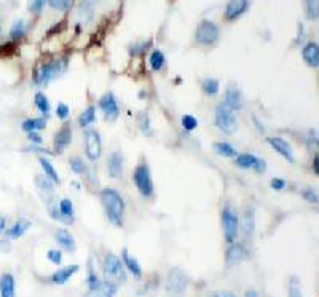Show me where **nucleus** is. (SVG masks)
I'll return each mask as SVG.
<instances>
[{
  "instance_id": "19",
  "label": "nucleus",
  "mask_w": 319,
  "mask_h": 297,
  "mask_svg": "<svg viewBox=\"0 0 319 297\" xmlns=\"http://www.w3.org/2000/svg\"><path fill=\"white\" fill-rule=\"evenodd\" d=\"M80 270V267L77 265V264H72V265H65V267H62V268H59V270H56L53 275H51V281L54 283V284H65L67 283L70 278L77 273Z\"/></svg>"
},
{
  "instance_id": "8",
  "label": "nucleus",
  "mask_w": 319,
  "mask_h": 297,
  "mask_svg": "<svg viewBox=\"0 0 319 297\" xmlns=\"http://www.w3.org/2000/svg\"><path fill=\"white\" fill-rule=\"evenodd\" d=\"M195 39L200 45H204V46L214 45L215 42L219 40V27H217V24L209 21V20H203L198 24V27H196Z\"/></svg>"
},
{
  "instance_id": "41",
  "label": "nucleus",
  "mask_w": 319,
  "mask_h": 297,
  "mask_svg": "<svg viewBox=\"0 0 319 297\" xmlns=\"http://www.w3.org/2000/svg\"><path fill=\"white\" fill-rule=\"evenodd\" d=\"M69 115H70V109H69V106L65 104V103H59L58 104V107H56V117H58L59 120H67L69 118Z\"/></svg>"
},
{
  "instance_id": "21",
  "label": "nucleus",
  "mask_w": 319,
  "mask_h": 297,
  "mask_svg": "<svg viewBox=\"0 0 319 297\" xmlns=\"http://www.w3.org/2000/svg\"><path fill=\"white\" fill-rule=\"evenodd\" d=\"M303 61L306 62V66L316 69L319 66V46L316 42H309L303 46L302 50Z\"/></svg>"
},
{
  "instance_id": "18",
  "label": "nucleus",
  "mask_w": 319,
  "mask_h": 297,
  "mask_svg": "<svg viewBox=\"0 0 319 297\" xmlns=\"http://www.w3.org/2000/svg\"><path fill=\"white\" fill-rule=\"evenodd\" d=\"M225 104L230 106L233 110H240L245 104V98H243V93L236 85H230L225 91Z\"/></svg>"
},
{
  "instance_id": "53",
  "label": "nucleus",
  "mask_w": 319,
  "mask_h": 297,
  "mask_svg": "<svg viewBox=\"0 0 319 297\" xmlns=\"http://www.w3.org/2000/svg\"><path fill=\"white\" fill-rule=\"evenodd\" d=\"M5 229H7V219H5V216H0V235L4 234Z\"/></svg>"
},
{
  "instance_id": "52",
  "label": "nucleus",
  "mask_w": 319,
  "mask_h": 297,
  "mask_svg": "<svg viewBox=\"0 0 319 297\" xmlns=\"http://www.w3.org/2000/svg\"><path fill=\"white\" fill-rule=\"evenodd\" d=\"M297 43H302L303 42V24H298V35H297Z\"/></svg>"
},
{
  "instance_id": "34",
  "label": "nucleus",
  "mask_w": 319,
  "mask_h": 297,
  "mask_svg": "<svg viewBox=\"0 0 319 297\" xmlns=\"http://www.w3.org/2000/svg\"><path fill=\"white\" fill-rule=\"evenodd\" d=\"M27 31V23L24 20H16L13 24H12V29H10V37L13 40H18L21 39V37H24Z\"/></svg>"
},
{
  "instance_id": "30",
  "label": "nucleus",
  "mask_w": 319,
  "mask_h": 297,
  "mask_svg": "<svg viewBox=\"0 0 319 297\" xmlns=\"http://www.w3.org/2000/svg\"><path fill=\"white\" fill-rule=\"evenodd\" d=\"M214 152L223 157V159H230V157L236 155V148H234L230 142H225V141H219V142H214Z\"/></svg>"
},
{
  "instance_id": "35",
  "label": "nucleus",
  "mask_w": 319,
  "mask_h": 297,
  "mask_svg": "<svg viewBox=\"0 0 319 297\" xmlns=\"http://www.w3.org/2000/svg\"><path fill=\"white\" fill-rule=\"evenodd\" d=\"M203 91H204V95H208V96H215L219 93L220 90V83L217 79H204L203 82Z\"/></svg>"
},
{
  "instance_id": "46",
  "label": "nucleus",
  "mask_w": 319,
  "mask_h": 297,
  "mask_svg": "<svg viewBox=\"0 0 319 297\" xmlns=\"http://www.w3.org/2000/svg\"><path fill=\"white\" fill-rule=\"evenodd\" d=\"M46 0H29V10L34 13H39L42 12V8L45 7Z\"/></svg>"
},
{
  "instance_id": "17",
  "label": "nucleus",
  "mask_w": 319,
  "mask_h": 297,
  "mask_svg": "<svg viewBox=\"0 0 319 297\" xmlns=\"http://www.w3.org/2000/svg\"><path fill=\"white\" fill-rule=\"evenodd\" d=\"M31 226H32V222L29 219H26V217L16 219L13 226L5 229V232H4L5 238H8V240H18V238H21L26 234V232L31 229Z\"/></svg>"
},
{
  "instance_id": "14",
  "label": "nucleus",
  "mask_w": 319,
  "mask_h": 297,
  "mask_svg": "<svg viewBox=\"0 0 319 297\" xmlns=\"http://www.w3.org/2000/svg\"><path fill=\"white\" fill-rule=\"evenodd\" d=\"M249 8V0H230L225 7V20L234 21L243 16Z\"/></svg>"
},
{
  "instance_id": "11",
  "label": "nucleus",
  "mask_w": 319,
  "mask_h": 297,
  "mask_svg": "<svg viewBox=\"0 0 319 297\" xmlns=\"http://www.w3.org/2000/svg\"><path fill=\"white\" fill-rule=\"evenodd\" d=\"M267 142L271 145V148H273L275 152H278L281 157H284V159L289 162V163H294L295 162V155H294V148L292 145H290L286 139L279 137V136H268L267 137Z\"/></svg>"
},
{
  "instance_id": "20",
  "label": "nucleus",
  "mask_w": 319,
  "mask_h": 297,
  "mask_svg": "<svg viewBox=\"0 0 319 297\" xmlns=\"http://www.w3.org/2000/svg\"><path fill=\"white\" fill-rule=\"evenodd\" d=\"M0 297H16V281L10 272L0 275Z\"/></svg>"
},
{
  "instance_id": "44",
  "label": "nucleus",
  "mask_w": 319,
  "mask_h": 297,
  "mask_svg": "<svg viewBox=\"0 0 319 297\" xmlns=\"http://www.w3.org/2000/svg\"><path fill=\"white\" fill-rule=\"evenodd\" d=\"M46 257H48V261H51L53 264L59 265L62 262V251H61V249H50L48 254H46Z\"/></svg>"
},
{
  "instance_id": "31",
  "label": "nucleus",
  "mask_w": 319,
  "mask_h": 297,
  "mask_svg": "<svg viewBox=\"0 0 319 297\" xmlns=\"http://www.w3.org/2000/svg\"><path fill=\"white\" fill-rule=\"evenodd\" d=\"M34 103H35V107L39 109L40 114H43V115H48V114H50L51 106H50L48 98L45 96V93H35Z\"/></svg>"
},
{
  "instance_id": "6",
  "label": "nucleus",
  "mask_w": 319,
  "mask_h": 297,
  "mask_svg": "<svg viewBox=\"0 0 319 297\" xmlns=\"http://www.w3.org/2000/svg\"><path fill=\"white\" fill-rule=\"evenodd\" d=\"M165 286H166V291L170 292L171 295L181 297V295L185 294L187 286H189V276H187V273L182 270V268L174 267V268H171L170 272H168Z\"/></svg>"
},
{
  "instance_id": "49",
  "label": "nucleus",
  "mask_w": 319,
  "mask_h": 297,
  "mask_svg": "<svg viewBox=\"0 0 319 297\" xmlns=\"http://www.w3.org/2000/svg\"><path fill=\"white\" fill-rule=\"evenodd\" d=\"M265 170H267V163H265V160H264V159H259L257 163H256V166H254V171H256V173H264Z\"/></svg>"
},
{
  "instance_id": "3",
  "label": "nucleus",
  "mask_w": 319,
  "mask_h": 297,
  "mask_svg": "<svg viewBox=\"0 0 319 297\" xmlns=\"http://www.w3.org/2000/svg\"><path fill=\"white\" fill-rule=\"evenodd\" d=\"M133 181L137 192L142 195L144 198H152L155 193V187H153V179H152V173H150V166L147 162H140L133 173Z\"/></svg>"
},
{
  "instance_id": "25",
  "label": "nucleus",
  "mask_w": 319,
  "mask_h": 297,
  "mask_svg": "<svg viewBox=\"0 0 319 297\" xmlns=\"http://www.w3.org/2000/svg\"><path fill=\"white\" fill-rule=\"evenodd\" d=\"M35 187L39 189V192L43 195V198L46 201H50V198H53V195H54V187H53V182L46 178L45 174H39V176H35Z\"/></svg>"
},
{
  "instance_id": "32",
  "label": "nucleus",
  "mask_w": 319,
  "mask_h": 297,
  "mask_svg": "<svg viewBox=\"0 0 319 297\" xmlns=\"http://www.w3.org/2000/svg\"><path fill=\"white\" fill-rule=\"evenodd\" d=\"M59 212H61V216L64 217L65 222H70L73 219V205H72V201L69 198H62L59 201V206H58Z\"/></svg>"
},
{
  "instance_id": "37",
  "label": "nucleus",
  "mask_w": 319,
  "mask_h": 297,
  "mask_svg": "<svg viewBox=\"0 0 319 297\" xmlns=\"http://www.w3.org/2000/svg\"><path fill=\"white\" fill-rule=\"evenodd\" d=\"M287 294H289V297H303L302 284H300L297 276H290L289 284H287Z\"/></svg>"
},
{
  "instance_id": "42",
  "label": "nucleus",
  "mask_w": 319,
  "mask_h": 297,
  "mask_svg": "<svg viewBox=\"0 0 319 297\" xmlns=\"http://www.w3.org/2000/svg\"><path fill=\"white\" fill-rule=\"evenodd\" d=\"M87 283H88V287H95V286L99 283L98 273L95 272V268H93L91 261H90V264H88V280H87Z\"/></svg>"
},
{
  "instance_id": "50",
  "label": "nucleus",
  "mask_w": 319,
  "mask_h": 297,
  "mask_svg": "<svg viewBox=\"0 0 319 297\" xmlns=\"http://www.w3.org/2000/svg\"><path fill=\"white\" fill-rule=\"evenodd\" d=\"M212 297H238V295L233 294L231 291H217L212 294Z\"/></svg>"
},
{
  "instance_id": "13",
  "label": "nucleus",
  "mask_w": 319,
  "mask_h": 297,
  "mask_svg": "<svg viewBox=\"0 0 319 297\" xmlns=\"http://www.w3.org/2000/svg\"><path fill=\"white\" fill-rule=\"evenodd\" d=\"M70 142H72V128H70V125H64L54 134V141H53L54 152L56 154L64 152L65 147L70 145Z\"/></svg>"
},
{
  "instance_id": "38",
  "label": "nucleus",
  "mask_w": 319,
  "mask_h": 297,
  "mask_svg": "<svg viewBox=\"0 0 319 297\" xmlns=\"http://www.w3.org/2000/svg\"><path fill=\"white\" fill-rule=\"evenodd\" d=\"M305 7H306V16L309 20H317V13H319L317 0H305Z\"/></svg>"
},
{
  "instance_id": "29",
  "label": "nucleus",
  "mask_w": 319,
  "mask_h": 297,
  "mask_svg": "<svg viewBox=\"0 0 319 297\" xmlns=\"http://www.w3.org/2000/svg\"><path fill=\"white\" fill-rule=\"evenodd\" d=\"M257 160H259V157L252 155V154H240V155H236V159H234V163L243 170H254Z\"/></svg>"
},
{
  "instance_id": "40",
  "label": "nucleus",
  "mask_w": 319,
  "mask_h": 297,
  "mask_svg": "<svg viewBox=\"0 0 319 297\" xmlns=\"http://www.w3.org/2000/svg\"><path fill=\"white\" fill-rule=\"evenodd\" d=\"M139 126L140 129H142V133L144 134H152V125H150V117L148 114H142L139 118Z\"/></svg>"
},
{
  "instance_id": "26",
  "label": "nucleus",
  "mask_w": 319,
  "mask_h": 297,
  "mask_svg": "<svg viewBox=\"0 0 319 297\" xmlns=\"http://www.w3.org/2000/svg\"><path fill=\"white\" fill-rule=\"evenodd\" d=\"M39 162H40V166H42V170H43L46 178H48L53 184H58L59 185L61 184V178H59L58 171H56V168L53 166V163L48 159H45V157H40Z\"/></svg>"
},
{
  "instance_id": "7",
  "label": "nucleus",
  "mask_w": 319,
  "mask_h": 297,
  "mask_svg": "<svg viewBox=\"0 0 319 297\" xmlns=\"http://www.w3.org/2000/svg\"><path fill=\"white\" fill-rule=\"evenodd\" d=\"M222 227H223V235L228 243H234L236 237L240 234V217L236 211L231 209L230 206H225L222 209Z\"/></svg>"
},
{
  "instance_id": "43",
  "label": "nucleus",
  "mask_w": 319,
  "mask_h": 297,
  "mask_svg": "<svg viewBox=\"0 0 319 297\" xmlns=\"http://www.w3.org/2000/svg\"><path fill=\"white\" fill-rule=\"evenodd\" d=\"M46 2H48L54 10H67L72 0H46Z\"/></svg>"
},
{
  "instance_id": "33",
  "label": "nucleus",
  "mask_w": 319,
  "mask_h": 297,
  "mask_svg": "<svg viewBox=\"0 0 319 297\" xmlns=\"http://www.w3.org/2000/svg\"><path fill=\"white\" fill-rule=\"evenodd\" d=\"M148 61H150V67H152L155 72L162 70L165 67V62H166L163 51H160V50H155L152 54H150V59Z\"/></svg>"
},
{
  "instance_id": "45",
  "label": "nucleus",
  "mask_w": 319,
  "mask_h": 297,
  "mask_svg": "<svg viewBox=\"0 0 319 297\" xmlns=\"http://www.w3.org/2000/svg\"><path fill=\"white\" fill-rule=\"evenodd\" d=\"M302 195H303V198H305L308 203H317V193H316V190H313L311 187H309V189H305Z\"/></svg>"
},
{
  "instance_id": "28",
  "label": "nucleus",
  "mask_w": 319,
  "mask_h": 297,
  "mask_svg": "<svg viewBox=\"0 0 319 297\" xmlns=\"http://www.w3.org/2000/svg\"><path fill=\"white\" fill-rule=\"evenodd\" d=\"M46 128V122L45 118L39 117V118H26L21 123V129L26 133H32V131H40V129Z\"/></svg>"
},
{
  "instance_id": "10",
  "label": "nucleus",
  "mask_w": 319,
  "mask_h": 297,
  "mask_svg": "<svg viewBox=\"0 0 319 297\" xmlns=\"http://www.w3.org/2000/svg\"><path fill=\"white\" fill-rule=\"evenodd\" d=\"M99 109L102 110V115L107 122H115L120 115V106L114 93L109 91L99 99Z\"/></svg>"
},
{
  "instance_id": "55",
  "label": "nucleus",
  "mask_w": 319,
  "mask_h": 297,
  "mask_svg": "<svg viewBox=\"0 0 319 297\" xmlns=\"http://www.w3.org/2000/svg\"><path fill=\"white\" fill-rule=\"evenodd\" d=\"M72 184L75 185V189H80V184H78V182H75V181H73Z\"/></svg>"
},
{
  "instance_id": "16",
  "label": "nucleus",
  "mask_w": 319,
  "mask_h": 297,
  "mask_svg": "<svg viewBox=\"0 0 319 297\" xmlns=\"http://www.w3.org/2000/svg\"><path fill=\"white\" fill-rule=\"evenodd\" d=\"M248 257H249L248 249L241 243H230V246L227 248V253H225V261H227L228 265L240 264Z\"/></svg>"
},
{
  "instance_id": "48",
  "label": "nucleus",
  "mask_w": 319,
  "mask_h": 297,
  "mask_svg": "<svg viewBox=\"0 0 319 297\" xmlns=\"http://www.w3.org/2000/svg\"><path fill=\"white\" fill-rule=\"evenodd\" d=\"M27 139L32 142V144H37V145H40L43 142V137L37 133V131H32V133H27Z\"/></svg>"
},
{
  "instance_id": "54",
  "label": "nucleus",
  "mask_w": 319,
  "mask_h": 297,
  "mask_svg": "<svg viewBox=\"0 0 319 297\" xmlns=\"http://www.w3.org/2000/svg\"><path fill=\"white\" fill-rule=\"evenodd\" d=\"M246 297H257V292L251 289V291H248V292H246Z\"/></svg>"
},
{
  "instance_id": "39",
  "label": "nucleus",
  "mask_w": 319,
  "mask_h": 297,
  "mask_svg": "<svg viewBox=\"0 0 319 297\" xmlns=\"http://www.w3.org/2000/svg\"><path fill=\"white\" fill-rule=\"evenodd\" d=\"M181 125L185 131H193V129L198 126V120H196L193 115H182L181 118Z\"/></svg>"
},
{
  "instance_id": "2",
  "label": "nucleus",
  "mask_w": 319,
  "mask_h": 297,
  "mask_svg": "<svg viewBox=\"0 0 319 297\" xmlns=\"http://www.w3.org/2000/svg\"><path fill=\"white\" fill-rule=\"evenodd\" d=\"M65 70H67V59L65 58L43 62L42 66L34 72V82L35 85H40V87L46 85V83H50L51 80L61 77Z\"/></svg>"
},
{
  "instance_id": "56",
  "label": "nucleus",
  "mask_w": 319,
  "mask_h": 297,
  "mask_svg": "<svg viewBox=\"0 0 319 297\" xmlns=\"http://www.w3.org/2000/svg\"><path fill=\"white\" fill-rule=\"evenodd\" d=\"M2 32H4V29H2V26H0V35H2Z\"/></svg>"
},
{
  "instance_id": "27",
  "label": "nucleus",
  "mask_w": 319,
  "mask_h": 297,
  "mask_svg": "<svg viewBox=\"0 0 319 297\" xmlns=\"http://www.w3.org/2000/svg\"><path fill=\"white\" fill-rule=\"evenodd\" d=\"M95 122H96V107L95 106H88L78 115V120H77L78 126H82V128H88V126H91Z\"/></svg>"
},
{
  "instance_id": "15",
  "label": "nucleus",
  "mask_w": 319,
  "mask_h": 297,
  "mask_svg": "<svg viewBox=\"0 0 319 297\" xmlns=\"http://www.w3.org/2000/svg\"><path fill=\"white\" fill-rule=\"evenodd\" d=\"M123 163H125V159H123V154L121 152L115 151L109 155L107 171H109V176L112 179H120L121 176H123Z\"/></svg>"
},
{
  "instance_id": "12",
  "label": "nucleus",
  "mask_w": 319,
  "mask_h": 297,
  "mask_svg": "<svg viewBox=\"0 0 319 297\" xmlns=\"http://www.w3.org/2000/svg\"><path fill=\"white\" fill-rule=\"evenodd\" d=\"M118 291V286L114 281H99L95 287H90L87 294L82 297H114Z\"/></svg>"
},
{
  "instance_id": "51",
  "label": "nucleus",
  "mask_w": 319,
  "mask_h": 297,
  "mask_svg": "<svg viewBox=\"0 0 319 297\" xmlns=\"http://www.w3.org/2000/svg\"><path fill=\"white\" fill-rule=\"evenodd\" d=\"M313 173H314V176L319 174V157H317V154H314V157H313Z\"/></svg>"
},
{
  "instance_id": "36",
  "label": "nucleus",
  "mask_w": 319,
  "mask_h": 297,
  "mask_svg": "<svg viewBox=\"0 0 319 297\" xmlns=\"http://www.w3.org/2000/svg\"><path fill=\"white\" fill-rule=\"evenodd\" d=\"M69 165H70V170L75 174H80V176H87L88 174V166H87L85 162L80 159V157H72V159L69 160Z\"/></svg>"
},
{
  "instance_id": "23",
  "label": "nucleus",
  "mask_w": 319,
  "mask_h": 297,
  "mask_svg": "<svg viewBox=\"0 0 319 297\" xmlns=\"http://www.w3.org/2000/svg\"><path fill=\"white\" fill-rule=\"evenodd\" d=\"M254 229H256V214H254V209L251 208L245 212V216L240 220V230L243 237L248 240L254 234Z\"/></svg>"
},
{
  "instance_id": "4",
  "label": "nucleus",
  "mask_w": 319,
  "mask_h": 297,
  "mask_svg": "<svg viewBox=\"0 0 319 297\" xmlns=\"http://www.w3.org/2000/svg\"><path fill=\"white\" fill-rule=\"evenodd\" d=\"M214 122H215V126L225 134H233L238 128V120H236V115H234V110L230 106L225 104L223 101L215 107Z\"/></svg>"
},
{
  "instance_id": "5",
  "label": "nucleus",
  "mask_w": 319,
  "mask_h": 297,
  "mask_svg": "<svg viewBox=\"0 0 319 297\" xmlns=\"http://www.w3.org/2000/svg\"><path fill=\"white\" fill-rule=\"evenodd\" d=\"M102 268H104V275L107 276L109 281H118V283H125L126 281V270L125 265L121 262V259L114 254V253H107L104 256V262H102Z\"/></svg>"
},
{
  "instance_id": "9",
  "label": "nucleus",
  "mask_w": 319,
  "mask_h": 297,
  "mask_svg": "<svg viewBox=\"0 0 319 297\" xmlns=\"http://www.w3.org/2000/svg\"><path fill=\"white\" fill-rule=\"evenodd\" d=\"M83 139H85L87 159L90 162L99 160V157L102 155V139H101V134L96 131V129H87L85 134H83Z\"/></svg>"
},
{
  "instance_id": "22",
  "label": "nucleus",
  "mask_w": 319,
  "mask_h": 297,
  "mask_svg": "<svg viewBox=\"0 0 319 297\" xmlns=\"http://www.w3.org/2000/svg\"><path fill=\"white\" fill-rule=\"evenodd\" d=\"M121 262H123V265L128 268L129 273L133 275L136 280H140V278H142V267H140L136 257L129 256L126 248H123V251H121Z\"/></svg>"
},
{
  "instance_id": "1",
  "label": "nucleus",
  "mask_w": 319,
  "mask_h": 297,
  "mask_svg": "<svg viewBox=\"0 0 319 297\" xmlns=\"http://www.w3.org/2000/svg\"><path fill=\"white\" fill-rule=\"evenodd\" d=\"M101 205L106 211L107 219L115 227H123V216H125V200L121 193L112 187H104L99 192Z\"/></svg>"
},
{
  "instance_id": "47",
  "label": "nucleus",
  "mask_w": 319,
  "mask_h": 297,
  "mask_svg": "<svg viewBox=\"0 0 319 297\" xmlns=\"http://www.w3.org/2000/svg\"><path fill=\"white\" fill-rule=\"evenodd\" d=\"M270 185H271V189H273V190H283L286 187V181L281 179V178H273L270 181Z\"/></svg>"
},
{
  "instance_id": "24",
  "label": "nucleus",
  "mask_w": 319,
  "mask_h": 297,
  "mask_svg": "<svg viewBox=\"0 0 319 297\" xmlns=\"http://www.w3.org/2000/svg\"><path fill=\"white\" fill-rule=\"evenodd\" d=\"M56 241H58L62 249H65V251H69V253H75V249H77L75 240H73L72 234L67 229H58V230H56Z\"/></svg>"
}]
</instances>
